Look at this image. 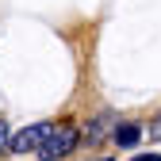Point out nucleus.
Wrapping results in <instances>:
<instances>
[{"label":"nucleus","mask_w":161,"mask_h":161,"mask_svg":"<svg viewBox=\"0 0 161 161\" xmlns=\"http://www.w3.org/2000/svg\"><path fill=\"white\" fill-rule=\"evenodd\" d=\"M73 146H77V127H69V123L50 127V134L42 138V146H38V157L42 161H58V157H65Z\"/></svg>","instance_id":"obj_1"},{"label":"nucleus","mask_w":161,"mask_h":161,"mask_svg":"<svg viewBox=\"0 0 161 161\" xmlns=\"http://www.w3.org/2000/svg\"><path fill=\"white\" fill-rule=\"evenodd\" d=\"M50 127H54V123H35V127H23V130H19L12 142H8V150H12V153H31V150H38V146H42V138L50 134Z\"/></svg>","instance_id":"obj_2"},{"label":"nucleus","mask_w":161,"mask_h":161,"mask_svg":"<svg viewBox=\"0 0 161 161\" xmlns=\"http://www.w3.org/2000/svg\"><path fill=\"white\" fill-rule=\"evenodd\" d=\"M138 138H142V127H138V123H123V127H115V146H119V150L138 146Z\"/></svg>","instance_id":"obj_3"},{"label":"nucleus","mask_w":161,"mask_h":161,"mask_svg":"<svg viewBox=\"0 0 161 161\" xmlns=\"http://www.w3.org/2000/svg\"><path fill=\"white\" fill-rule=\"evenodd\" d=\"M150 138H153V142H161V115L150 123Z\"/></svg>","instance_id":"obj_4"},{"label":"nucleus","mask_w":161,"mask_h":161,"mask_svg":"<svg viewBox=\"0 0 161 161\" xmlns=\"http://www.w3.org/2000/svg\"><path fill=\"white\" fill-rule=\"evenodd\" d=\"M4 150H8V123L0 119V153H4Z\"/></svg>","instance_id":"obj_5"},{"label":"nucleus","mask_w":161,"mask_h":161,"mask_svg":"<svg viewBox=\"0 0 161 161\" xmlns=\"http://www.w3.org/2000/svg\"><path fill=\"white\" fill-rule=\"evenodd\" d=\"M134 161H161V153H138Z\"/></svg>","instance_id":"obj_6"}]
</instances>
